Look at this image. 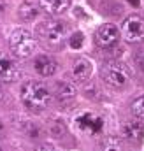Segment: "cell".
<instances>
[{"label":"cell","mask_w":144,"mask_h":151,"mask_svg":"<svg viewBox=\"0 0 144 151\" xmlns=\"http://www.w3.org/2000/svg\"><path fill=\"white\" fill-rule=\"evenodd\" d=\"M0 100H2V88H0Z\"/></svg>","instance_id":"d6986e66"},{"label":"cell","mask_w":144,"mask_h":151,"mask_svg":"<svg viewBox=\"0 0 144 151\" xmlns=\"http://www.w3.org/2000/svg\"><path fill=\"white\" fill-rule=\"evenodd\" d=\"M56 88H58V90H56V95H58V99H60L62 102L76 97V90H74V86L69 84V83H58Z\"/></svg>","instance_id":"9a60e30c"},{"label":"cell","mask_w":144,"mask_h":151,"mask_svg":"<svg viewBox=\"0 0 144 151\" xmlns=\"http://www.w3.org/2000/svg\"><path fill=\"white\" fill-rule=\"evenodd\" d=\"M121 35L128 42H139L144 39V18L143 16H128L121 27Z\"/></svg>","instance_id":"5b68a950"},{"label":"cell","mask_w":144,"mask_h":151,"mask_svg":"<svg viewBox=\"0 0 144 151\" xmlns=\"http://www.w3.org/2000/svg\"><path fill=\"white\" fill-rule=\"evenodd\" d=\"M83 42H84V34H81V32H74V34H71L69 44H71L72 49H79V47L83 46Z\"/></svg>","instance_id":"e0dca14e"},{"label":"cell","mask_w":144,"mask_h":151,"mask_svg":"<svg viewBox=\"0 0 144 151\" xmlns=\"http://www.w3.org/2000/svg\"><path fill=\"white\" fill-rule=\"evenodd\" d=\"M93 72V67H91V62L86 60V58H79L74 62L72 65V77L77 81V83H84L90 79V76Z\"/></svg>","instance_id":"9c48e42d"},{"label":"cell","mask_w":144,"mask_h":151,"mask_svg":"<svg viewBox=\"0 0 144 151\" xmlns=\"http://www.w3.org/2000/svg\"><path fill=\"white\" fill-rule=\"evenodd\" d=\"M132 111H134V114H135L137 121L144 123V95H143V97H139V99L134 102V106H132Z\"/></svg>","instance_id":"2e32d148"},{"label":"cell","mask_w":144,"mask_h":151,"mask_svg":"<svg viewBox=\"0 0 144 151\" xmlns=\"http://www.w3.org/2000/svg\"><path fill=\"white\" fill-rule=\"evenodd\" d=\"M99 151H125V148H123V142H121L120 137L111 135V137H106V139L100 142Z\"/></svg>","instance_id":"4fadbf2b"},{"label":"cell","mask_w":144,"mask_h":151,"mask_svg":"<svg viewBox=\"0 0 144 151\" xmlns=\"http://www.w3.org/2000/svg\"><path fill=\"white\" fill-rule=\"evenodd\" d=\"M0 79L5 83H14L19 79V67L7 56H0Z\"/></svg>","instance_id":"ba28073f"},{"label":"cell","mask_w":144,"mask_h":151,"mask_svg":"<svg viewBox=\"0 0 144 151\" xmlns=\"http://www.w3.org/2000/svg\"><path fill=\"white\" fill-rule=\"evenodd\" d=\"M21 100H23V104L27 107L40 111V109L48 107V104L51 100V91L44 83L28 81L21 90Z\"/></svg>","instance_id":"6da1fadb"},{"label":"cell","mask_w":144,"mask_h":151,"mask_svg":"<svg viewBox=\"0 0 144 151\" xmlns=\"http://www.w3.org/2000/svg\"><path fill=\"white\" fill-rule=\"evenodd\" d=\"M139 65H141V67L144 69V49L141 51V53H139Z\"/></svg>","instance_id":"ac0fdd59"},{"label":"cell","mask_w":144,"mask_h":151,"mask_svg":"<svg viewBox=\"0 0 144 151\" xmlns=\"http://www.w3.org/2000/svg\"><path fill=\"white\" fill-rule=\"evenodd\" d=\"M9 44H11V51L19 58H28L35 51V46H37L35 37L28 30H23V28H16L11 34Z\"/></svg>","instance_id":"277c9868"},{"label":"cell","mask_w":144,"mask_h":151,"mask_svg":"<svg viewBox=\"0 0 144 151\" xmlns=\"http://www.w3.org/2000/svg\"><path fill=\"white\" fill-rule=\"evenodd\" d=\"M69 32V27L62 21H56V19H51V21H44L37 27V35L39 39L49 46V47H62L65 44V39Z\"/></svg>","instance_id":"7a4b0ae2"},{"label":"cell","mask_w":144,"mask_h":151,"mask_svg":"<svg viewBox=\"0 0 144 151\" xmlns=\"http://www.w3.org/2000/svg\"><path fill=\"white\" fill-rule=\"evenodd\" d=\"M2 130H4V128H2V123H0V132H2Z\"/></svg>","instance_id":"ffe728a7"},{"label":"cell","mask_w":144,"mask_h":151,"mask_svg":"<svg viewBox=\"0 0 144 151\" xmlns=\"http://www.w3.org/2000/svg\"><path fill=\"white\" fill-rule=\"evenodd\" d=\"M37 7L34 4H30V2H25V4H21L19 5V9H18V14H19V18L21 19H25V21H32V19H35L37 18Z\"/></svg>","instance_id":"5bb4252c"},{"label":"cell","mask_w":144,"mask_h":151,"mask_svg":"<svg viewBox=\"0 0 144 151\" xmlns=\"http://www.w3.org/2000/svg\"><path fill=\"white\" fill-rule=\"evenodd\" d=\"M95 39H97V44H99L100 47L109 49L111 46H114V44L118 42V39H120V30H118L114 25L106 23V25H102V27L97 30Z\"/></svg>","instance_id":"8992f818"},{"label":"cell","mask_w":144,"mask_h":151,"mask_svg":"<svg viewBox=\"0 0 144 151\" xmlns=\"http://www.w3.org/2000/svg\"><path fill=\"white\" fill-rule=\"evenodd\" d=\"M123 132V137L128 139L130 142H139L144 137V127L141 125V121L134 119V121H127L121 128Z\"/></svg>","instance_id":"30bf717a"},{"label":"cell","mask_w":144,"mask_h":151,"mask_svg":"<svg viewBox=\"0 0 144 151\" xmlns=\"http://www.w3.org/2000/svg\"><path fill=\"white\" fill-rule=\"evenodd\" d=\"M100 74H102V79L107 84L114 86V88H123L130 81V70H128V67L125 63H121V62H116V60L106 62L102 65V69H100Z\"/></svg>","instance_id":"3957f363"},{"label":"cell","mask_w":144,"mask_h":151,"mask_svg":"<svg viewBox=\"0 0 144 151\" xmlns=\"http://www.w3.org/2000/svg\"><path fill=\"white\" fill-rule=\"evenodd\" d=\"M34 67H35V70L39 72L40 76H44V77H49V76L55 74V70H56V63L49 58V56H44V55H40V56H37L35 63H34Z\"/></svg>","instance_id":"7c38bea8"},{"label":"cell","mask_w":144,"mask_h":151,"mask_svg":"<svg viewBox=\"0 0 144 151\" xmlns=\"http://www.w3.org/2000/svg\"><path fill=\"white\" fill-rule=\"evenodd\" d=\"M76 125L79 127V130L88 132V134H97V132L102 130V119L91 113H84L81 116H77Z\"/></svg>","instance_id":"52a82bcc"},{"label":"cell","mask_w":144,"mask_h":151,"mask_svg":"<svg viewBox=\"0 0 144 151\" xmlns=\"http://www.w3.org/2000/svg\"><path fill=\"white\" fill-rule=\"evenodd\" d=\"M39 5L48 14H62L71 5V0H39Z\"/></svg>","instance_id":"8fae6325"}]
</instances>
